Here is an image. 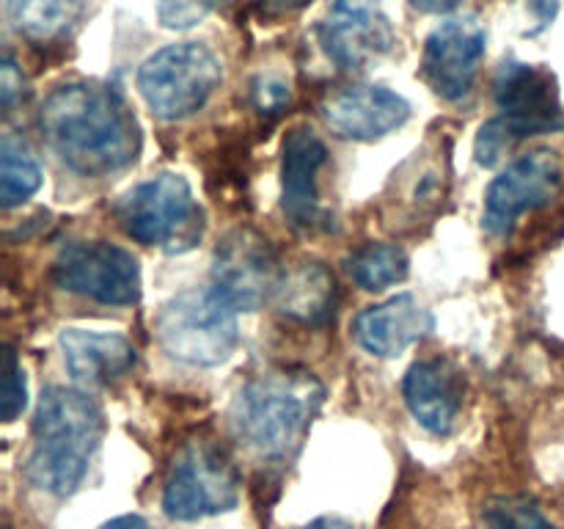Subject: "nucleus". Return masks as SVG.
<instances>
[{"instance_id": "nucleus-1", "label": "nucleus", "mask_w": 564, "mask_h": 529, "mask_svg": "<svg viewBox=\"0 0 564 529\" xmlns=\"http://www.w3.org/2000/svg\"><path fill=\"white\" fill-rule=\"evenodd\" d=\"M39 130L80 176H108L141 154V127L113 86L75 80L53 88L39 110Z\"/></svg>"}, {"instance_id": "nucleus-2", "label": "nucleus", "mask_w": 564, "mask_h": 529, "mask_svg": "<svg viewBox=\"0 0 564 529\" xmlns=\"http://www.w3.org/2000/svg\"><path fill=\"white\" fill-rule=\"evenodd\" d=\"M105 433L97 402L83 389L50 386L33 413V444L25 479L50 496L75 494Z\"/></svg>"}, {"instance_id": "nucleus-3", "label": "nucleus", "mask_w": 564, "mask_h": 529, "mask_svg": "<svg viewBox=\"0 0 564 529\" xmlns=\"http://www.w3.org/2000/svg\"><path fill=\"white\" fill-rule=\"evenodd\" d=\"M323 400L325 389L312 373L273 369L237 391L231 424L253 452L281 461L301 450Z\"/></svg>"}, {"instance_id": "nucleus-4", "label": "nucleus", "mask_w": 564, "mask_h": 529, "mask_svg": "<svg viewBox=\"0 0 564 529\" xmlns=\"http://www.w3.org/2000/svg\"><path fill=\"white\" fill-rule=\"evenodd\" d=\"M169 358L187 367H218L240 342L237 309L215 287H196L171 298L154 320Z\"/></svg>"}, {"instance_id": "nucleus-5", "label": "nucleus", "mask_w": 564, "mask_h": 529, "mask_svg": "<svg viewBox=\"0 0 564 529\" xmlns=\"http://www.w3.org/2000/svg\"><path fill=\"white\" fill-rule=\"evenodd\" d=\"M116 215L127 237L169 253L191 251L204 231V213L193 198L191 182L174 171H163L124 193Z\"/></svg>"}, {"instance_id": "nucleus-6", "label": "nucleus", "mask_w": 564, "mask_h": 529, "mask_svg": "<svg viewBox=\"0 0 564 529\" xmlns=\"http://www.w3.org/2000/svg\"><path fill=\"white\" fill-rule=\"evenodd\" d=\"M224 80L220 58L202 42L158 50L138 66V91L158 119L182 121L198 114Z\"/></svg>"}, {"instance_id": "nucleus-7", "label": "nucleus", "mask_w": 564, "mask_h": 529, "mask_svg": "<svg viewBox=\"0 0 564 529\" xmlns=\"http://www.w3.org/2000/svg\"><path fill=\"white\" fill-rule=\"evenodd\" d=\"M237 499L240 477L218 446L196 441L174 457L163 488L165 516L174 521H196L231 510Z\"/></svg>"}, {"instance_id": "nucleus-8", "label": "nucleus", "mask_w": 564, "mask_h": 529, "mask_svg": "<svg viewBox=\"0 0 564 529\" xmlns=\"http://www.w3.org/2000/svg\"><path fill=\"white\" fill-rule=\"evenodd\" d=\"M53 281L72 295L130 306L141 298V264L127 248L105 240L69 242L53 262Z\"/></svg>"}, {"instance_id": "nucleus-9", "label": "nucleus", "mask_w": 564, "mask_h": 529, "mask_svg": "<svg viewBox=\"0 0 564 529\" xmlns=\"http://www.w3.org/2000/svg\"><path fill=\"white\" fill-rule=\"evenodd\" d=\"M562 191V160L551 149H534L512 160L488 187L485 229L510 235L518 218L554 202Z\"/></svg>"}, {"instance_id": "nucleus-10", "label": "nucleus", "mask_w": 564, "mask_h": 529, "mask_svg": "<svg viewBox=\"0 0 564 529\" xmlns=\"http://www.w3.org/2000/svg\"><path fill=\"white\" fill-rule=\"evenodd\" d=\"M281 273L268 237L253 229L229 231L215 248L213 287L237 312H257L275 298Z\"/></svg>"}, {"instance_id": "nucleus-11", "label": "nucleus", "mask_w": 564, "mask_h": 529, "mask_svg": "<svg viewBox=\"0 0 564 529\" xmlns=\"http://www.w3.org/2000/svg\"><path fill=\"white\" fill-rule=\"evenodd\" d=\"M494 94L501 110L496 119L505 125L516 143L523 138L554 132L564 125L556 77L545 66L505 61L496 75Z\"/></svg>"}, {"instance_id": "nucleus-12", "label": "nucleus", "mask_w": 564, "mask_h": 529, "mask_svg": "<svg viewBox=\"0 0 564 529\" xmlns=\"http://www.w3.org/2000/svg\"><path fill=\"white\" fill-rule=\"evenodd\" d=\"M485 44L488 36L477 17H449L435 25L422 53V75L427 86L452 102L468 97L485 58Z\"/></svg>"}, {"instance_id": "nucleus-13", "label": "nucleus", "mask_w": 564, "mask_h": 529, "mask_svg": "<svg viewBox=\"0 0 564 529\" xmlns=\"http://www.w3.org/2000/svg\"><path fill=\"white\" fill-rule=\"evenodd\" d=\"M317 39L341 69H361L397 42L380 0H334L325 20H319Z\"/></svg>"}, {"instance_id": "nucleus-14", "label": "nucleus", "mask_w": 564, "mask_h": 529, "mask_svg": "<svg viewBox=\"0 0 564 529\" xmlns=\"http://www.w3.org/2000/svg\"><path fill=\"white\" fill-rule=\"evenodd\" d=\"M281 158V207L297 229H325L328 213L319 202V171L328 163V149L308 127H295L284 138Z\"/></svg>"}, {"instance_id": "nucleus-15", "label": "nucleus", "mask_w": 564, "mask_h": 529, "mask_svg": "<svg viewBox=\"0 0 564 529\" xmlns=\"http://www.w3.org/2000/svg\"><path fill=\"white\" fill-rule=\"evenodd\" d=\"M319 110L330 132L347 141H378L411 119V102L386 86H347Z\"/></svg>"}, {"instance_id": "nucleus-16", "label": "nucleus", "mask_w": 564, "mask_h": 529, "mask_svg": "<svg viewBox=\"0 0 564 529\" xmlns=\"http://www.w3.org/2000/svg\"><path fill=\"white\" fill-rule=\"evenodd\" d=\"M463 375L455 364L427 358L416 361L405 375L402 395L413 419L433 435H449L463 408Z\"/></svg>"}, {"instance_id": "nucleus-17", "label": "nucleus", "mask_w": 564, "mask_h": 529, "mask_svg": "<svg viewBox=\"0 0 564 529\" xmlns=\"http://www.w3.org/2000/svg\"><path fill=\"white\" fill-rule=\"evenodd\" d=\"M433 331V314L413 295H394L367 306L352 323V336L367 353L394 358Z\"/></svg>"}, {"instance_id": "nucleus-18", "label": "nucleus", "mask_w": 564, "mask_h": 529, "mask_svg": "<svg viewBox=\"0 0 564 529\" xmlns=\"http://www.w3.org/2000/svg\"><path fill=\"white\" fill-rule=\"evenodd\" d=\"M58 347L66 369L83 389H97L110 380H119L135 367V347L121 334L64 328Z\"/></svg>"}, {"instance_id": "nucleus-19", "label": "nucleus", "mask_w": 564, "mask_h": 529, "mask_svg": "<svg viewBox=\"0 0 564 529\" xmlns=\"http://www.w3.org/2000/svg\"><path fill=\"white\" fill-rule=\"evenodd\" d=\"M275 306L284 317L306 325H319L334 314L336 281L323 262H301L284 270L275 290Z\"/></svg>"}, {"instance_id": "nucleus-20", "label": "nucleus", "mask_w": 564, "mask_h": 529, "mask_svg": "<svg viewBox=\"0 0 564 529\" xmlns=\"http://www.w3.org/2000/svg\"><path fill=\"white\" fill-rule=\"evenodd\" d=\"M347 270H350L352 281L361 290L378 292L391 284H400L411 273V259L400 246L391 242H369V246L358 248L350 259H347Z\"/></svg>"}, {"instance_id": "nucleus-21", "label": "nucleus", "mask_w": 564, "mask_h": 529, "mask_svg": "<svg viewBox=\"0 0 564 529\" xmlns=\"http://www.w3.org/2000/svg\"><path fill=\"white\" fill-rule=\"evenodd\" d=\"M42 185V169L20 138L6 132L0 141V204L6 209L28 202Z\"/></svg>"}, {"instance_id": "nucleus-22", "label": "nucleus", "mask_w": 564, "mask_h": 529, "mask_svg": "<svg viewBox=\"0 0 564 529\" xmlns=\"http://www.w3.org/2000/svg\"><path fill=\"white\" fill-rule=\"evenodd\" d=\"M77 0H9V20L20 36L47 42L72 22Z\"/></svg>"}, {"instance_id": "nucleus-23", "label": "nucleus", "mask_w": 564, "mask_h": 529, "mask_svg": "<svg viewBox=\"0 0 564 529\" xmlns=\"http://www.w3.org/2000/svg\"><path fill=\"white\" fill-rule=\"evenodd\" d=\"M488 529H556L529 496H496L482 507Z\"/></svg>"}, {"instance_id": "nucleus-24", "label": "nucleus", "mask_w": 564, "mask_h": 529, "mask_svg": "<svg viewBox=\"0 0 564 529\" xmlns=\"http://www.w3.org/2000/svg\"><path fill=\"white\" fill-rule=\"evenodd\" d=\"M28 406V384L25 373H22L20 361L11 350H6V364H3V397H0V413H3V422H14Z\"/></svg>"}, {"instance_id": "nucleus-25", "label": "nucleus", "mask_w": 564, "mask_h": 529, "mask_svg": "<svg viewBox=\"0 0 564 529\" xmlns=\"http://www.w3.org/2000/svg\"><path fill=\"white\" fill-rule=\"evenodd\" d=\"M209 14V0H160L158 17L171 31L198 25Z\"/></svg>"}, {"instance_id": "nucleus-26", "label": "nucleus", "mask_w": 564, "mask_h": 529, "mask_svg": "<svg viewBox=\"0 0 564 529\" xmlns=\"http://www.w3.org/2000/svg\"><path fill=\"white\" fill-rule=\"evenodd\" d=\"M560 14V0H518V17L523 22V36H538Z\"/></svg>"}, {"instance_id": "nucleus-27", "label": "nucleus", "mask_w": 564, "mask_h": 529, "mask_svg": "<svg viewBox=\"0 0 564 529\" xmlns=\"http://www.w3.org/2000/svg\"><path fill=\"white\" fill-rule=\"evenodd\" d=\"M251 97L262 114H279L290 102V86L273 75H259L251 83Z\"/></svg>"}, {"instance_id": "nucleus-28", "label": "nucleus", "mask_w": 564, "mask_h": 529, "mask_svg": "<svg viewBox=\"0 0 564 529\" xmlns=\"http://www.w3.org/2000/svg\"><path fill=\"white\" fill-rule=\"evenodd\" d=\"M22 91H25L22 69L11 55H3V61H0V102H3V108L9 110L22 97Z\"/></svg>"}, {"instance_id": "nucleus-29", "label": "nucleus", "mask_w": 564, "mask_h": 529, "mask_svg": "<svg viewBox=\"0 0 564 529\" xmlns=\"http://www.w3.org/2000/svg\"><path fill=\"white\" fill-rule=\"evenodd\" d=\"M99 529H152L147 518L135 516V512H127V516H116L110 521H105Z\"/></svg>"}, {"instance_id": "nucleus-30", "label": "nucleus", "mask_w": 564, "mask_h": 529, "mask_svg": "<svg viewBox=\"0 0 564 529\" xmlns=\"http://www.w3.org/2000/svg\"><path fill=\"white\" fill-rule=\"evenodd\" d=\"M303 529H356L352 523L341 521V518H317L314 523H308V527Z\"/></svg>"}, {"instance_id": "nucleus-31", "label": "nucleus", "mask_w": 564, "mask_h": 529, "mask_svg": "<svg viewBox=\"0 0 564 529\" xmlns=\"http://www.w3.org/2000/svg\"><path fill=\"white\" fill-rule=\"evenodd\" d=\"M295 3H306V0H295Z\"/></svg>"}]
</instances>
